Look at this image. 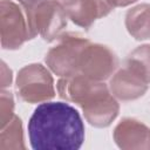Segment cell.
Wrapping results in <instances>:
<instances>
[{
	"mask_svg": "<svg viewBox=\"0 0 150 150\" xmlns=\"http://www.w3.org/2000/svg\"><path fill=\"white\" fill-rule=\"evenodd\" d=\"M26 149L23 142L22 122L20 117H14L1 128L0 132V150H21Z\"/></svg>",
	"mask_w": 150,
	"mask_h": 150,
	"instance_id": "5bb4252c",
	"label": "cell"
},
{
	"mask_svg": "<svg viewBox=\"0 0 150 150\" xmlns=\"http://www.w3.org/2000/svg\"><path fill=\"white\" fill-rule=\"evenodd\" d=\"M116 145L124 150H149L150 128L143 122L132 118H123L112 132Z\"/></svg>",
	"mask_w": 150,
	"mask_h": 150,
	"instance_id": "ba28073f",
	"label": "cell"
},
{
	"mask_svg": "<svg viewBox=\"0 0 150 150\" xmlns=\"http://www.w3.org/2000/svg\"><path fill=\"white\" fill-rule=\"evenodd\" d=\"M148 86L139 76L124 66L112 74L108 87L117 100L128 102L142 97L146 93Z\"/></svg>",
	"mask_w": 150,
	"mask_h": 150,
	"instance_id": "9c48e42d",
	"label": "cell"
},
{
	"mask_svg": "<svg viewBox=\"0 0 150 150\" xmlns=\"http://www.w3.org/2000/svg\"><path fill=\"white\" fill-rule=\"evenodd\" d=\"M124 66L146 84H150V45H142L135 48L127 56Z\"/></svg>",
	"mask_w": 150,
	"mask_h": 150,
	"instance_id": "4fadbf2b",
	"label": "cell"
},
{
	"mask_svg": "<svg viewBox=\"0 0 150 150\" xmlns=\"http://www.w3.org/2000/svg\"><path fill=\"white\" fill-rule=\"evenodd\" d=\"M34 150H77L84 141V124L79 111L66 102H42L28 121Z\"/></svg>",
	"mask_w": 150,
	"mask_h": 150,
	"instance_id": "6da1fadb",
	"label": "cell"
},
{
	"mask_svg": "<svg viewBox=\"0 0 150 150\" xmlns=\"http://www.w3.org/2000/svg\"><path fill=\"white\" fill-rule=\"evenodd\" d=\"M23 11L33 38L40 35L48 42L56 40L62 34L69 19L66 7L56 0H42Z\"/></svg>",
	"mask_w": 150,
	"mask_h": 150,
	"instance_id": "7a4b0ae2",
	"label": "cell"
},
{
	"mask_svg": "<svg viewBox=\"0 0 150 150\" xmlns=\"http://www.w3.org/2000/svg\"><path fill=\"white\" fill-rule=\"evenodd\" d=\"M15 84L20 98L27 103H42L55 96L53 76L40 63L22 67L16 75Z\"/></svg>",
	"mask_w": 150,
	"mask_h": 150,
	"instance_id": "277c9868",
	"label": "cell"
},
{
	"mask_svg": "<svg viewBox=\"0 0 150 150\" xmlns=\"http://www.w3.org/2000/svg\"><path fill=\"white\" fill-rule=\"evenodd\" d=\"M124 23L134 39L139 41L150 39V5L141 4L128 9Z\"/></svg>",
	"mask_w": 150,
	"mask_h": 150,
	"instance_id": "7c38bea8",
	"label": "cell"
},
{
	"mask_svg": "<svg viewBox=\"0 0 150 150\" xmlns=\"http://www.w3.org/2000/svg\"><path fill=\"white\" fill-rule=\"evenodd\" d=\"M11 83H12V70L2 61L1 62V88L5 89L6 87L11 86Z\"/></svg>",
	"mask_w": 150,
	"mask_h": 150,
	"instance_id": "2e32d148",
	"label": "cell"
},
{
	"mask_svg": "<svg viewBox=\"0 0 150 150\" xmlns=\"http://www.w3.org/2000/svg\"><path fill=\"white\" fill-rule=\"evenodd\" d=\"M14 97L11 91L1 90L0 96V124L4 128L14 117Z\"/></svg>",
	"mask_w": 150,
	"mask_h": 150,
	"instance_id": "9a60e30c",
	"label": "cell"
},
{
	"mask_svg": "<svg viewBox=\"0 0 150 150\" xmlns=\"http://www.w3.org/2000/svg\"><path fill=\"white\" fill-rule=\"evenodd\" d=\"M0 36L1 47L9 50L18 49L33 39L25 11L12 0L0 2Z\"/></svg>",
	"mask_w": 150,
	"mask_h": 150,
	"instance_id": "5b68a950",
	"label": "cell"
},
{
	"mask_svg": "<svg viewBox=\"0 0 150 150\" xmlns=\"http://www.w3.org/2000/svg\"><path fill=\"white\" fill-rule=\"evenodd\" d=\"M118 67V57L108 46L89 43L82 52L79 73L95 81H105Z\"/></svg>",
	"mask_w": 150,
	"mask_h": 150,
	"instance_id": "8992f818",
	"label": "cell"
},
{
	"mask_svg": "<svg viewBox=\"0 0 150 150\" xmlns=\"http://www.w3.org/2000/svg\"><path fill=\"white\" fill-rule=\"evenodd\" d=\"M114 6L109 0H77L66 8L68 18L77 26L89 28L96 20L107 16Z\"/></svg>",
	"mask_w": 150,
	"mask_h": 150,
	"instance_id": "8fae6325",
	"label": "cell"
},
{
	"mask_svg": "<svg viewBox=\"0 0 150 150\" xmlns=\"http://www.w3.org/2000/svg\"><path fill=\"white\" fill-rule=\"evenodd\" d=\"M80 107L87 122L96 128L109 127L120 111L117 98L110 93L104 82Z\"/></svg>",
	"mask_w": 150,
	"mask_h": 150,
	"instance_id": "52a82bcc",
	"label": "cell"
},
{
	"mask_svg": "<svg viewBox=\"0 0 150 150\" xmlns=\"http://www.w3.org/2000/svg\"><path fill=\"white\" fill-rule=\"evenodd\" d=\"M137 0H109V2L115 7H125V6H129L134 2H136Z\"/></svg>",
	"mask_w": 150,
	"mask_h": 150,
	"instance_id": "e0dca14e",
	"label": "cell"
},
{
	"mask_svg": "<svg viewBox=\"0 0 150 150\" xmlns=\"http://www.w3.org/2000/svg\"><path fill=\"white\" fill-rule=\"evenodd\" d=\"M103 81H95L81 73H75L69 76L61 77L57 81L56 89L61 98L67 102L81 105L102 83Z\"/></svg>",
	"mask_w": 150,
	"mask_h": 150,
	"instance_id": "30bf717a",
	"label": "cell"
},
{
	"mask_svg": "<svg viewBox=\"0 0 150 150\" xmlns=\"http://www.w3.org/2000/svg\"><path fill=\"white\" fill-rule=\"evenodd\" d=\"M56 1H59L60 4H62V5H63V6L67 8V7L71 6V5H74V4L77 1V0H56Z\"/></svg>",
	"mask_w": 150,
	"mask_h": 150,
	"instance_id": "d6986e66",
	"label": "cell"
},
{
	"mask_svg": "<svg viewBox=\"0 0 150 150\" xmlns=\"http://www.w3.org/2000/svg\"><path fill=\"white\" fill-rule=\"evenodd\" d=\"M18 1H19V4L22 6V8L26 9V8H30V7L35 6L36 4H39V2L42 1V0H18Z\"/></svg>",
	"mask_w": 150,
	"mask_h": 150,
	"instance_id": "ac0fdd59",
	"label": "cell"
},
{
	"mask_svg": "<svg viewBox=\"0 0 150 150\" xmlns=\"http://www.w3.org/2000/svg\"><path fill=\"white\" fill-rule=\"evenodd\" d=\"M90 41L79 33H62L46 54L45 62L50 71L60 77L79 73L80 57Z\"/></svg>",
	"mask_w": 150,
	"mask_h": 150,
	"instance_id": "3957f363",
	"label": "cell"
}]
</instances>
